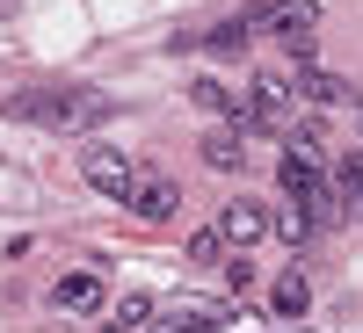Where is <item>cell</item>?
<instances>
[{
    "instance_id": "cell-1",
    "label": "cell",
    "mask_w": 363,
    "mask_h": 333,
    "mask_svg": "<svg viewBox=\"0 0 363 333\" xmlns=\"http://www.w3.org/2000/svg\"><path fill=\"white\" fill-rule=\"evenodd\" d=\"M8 116L15 124H44V131H87V124L109 116V102L95 87H73V80H37V87L8 95Z\"/></svg>"
},
{
    "instance_id": "cell-2",
    "label": "cell",
    "mask_w": 363,
    "mask_h": 333,
    "mask_svg": "<svg viewBox=\"0 0 363 333\" xmlns=\"http://www.w3.org/2000/svg\"><path fill=\"white\" fill-rule=\"evenodd\" d=\"M313 22H320L313 0H255V8H247V29H255V37H284L298 51V66L313 58Z\"/></svg>"
},
{
    "instance_id": "cell-3",
    "label": "cell",
    "mask_w": 363,
    "mask_h": 333,
    "mask_svg": "<svg viewBox=\"0 0 363 333\" xmlns=\"http://www.w3.org/2000/svg\"><path fill=\"white\" fill-rule=\"evenodd\" d=\"M80 174H87V189H102V196H116V203L138 189V167L116 153V145H87V153H80Z\"/></svg>"
},
{
    "instance_id": "cell-4",
    "label": "cell",
    "mask_w": 363,
    "mask_h": 333,
    "mask_svg": "<svg viewBox=\"0 0 363 333\" xmlns=\"http://www.w3.org/2000/svg\"><path fill=\"white\" fill-rule=\"evenodd\" d=\"M174 203H182V189L167 174H138V189L124 196V210L131 218H145V225H160V218H174Z\"/></svg>"
},
{
    "instance_id": "cell-5",
    "label": "cell",
    "mask_w": 363,
    "mask_h": 333,
    "mask_svg": "<svg viewBox=\"0 0 363 333\" xmlns=\"http://www.w3.org/2000/svg\"><path fill=\"white\" fill-rule=\"evenodd\" d=\"M51 305H58V312H102V305H109V290H102L95 268H73V276H58V283H51Z\"/></svg>"
},
{
    "instance_id": "cell-6",
    "label": "cell",
    "mask_w": 363,
    "mask_h": 333,
    "mask_svg": "<svg viewBox=\"0 0 363 333\" xmlns=\"http://www.w3.org/2000/svg\"><path fill=\"white\" fill-rule=\"evenodd\" d=\"M262 232H269V218H262V203H247V196H233V203L218 210V239H225V247H262Z\"/></svg>"
},
{
    "instance_id": "cell-7",
    "label": "cell",
    "mask_w": 363,
    "mask_h": 333,
    "mask_svg": "<svg viewBox=\"0 0 363 333\" xmlns=\"http://www.w3.org/2000/svg\"><path fill=\"white\" fill-rule=\"evenodd\" d=\"M225 326V305H174V312H160L145 333H218Z\"/></svg>"
},
{
    "instance_id": "cell-8",
    "label": "cell",
    "mask_w": 363,
    "mask_h": 333,
    "mask_svg": "<svg viewBox=\"0 0 363 333\" xmlns=\"http://www.w3.org/2000/svg\"><path fill=\"white\" fill-rule=\"evenodd\" d=\"M306 305H313L306 276H298V268H284V276L269 283V319H306Z\"/></svg>"
},
{
    "instance_id": "cell-9",
    "label": "cell",
    "mask_w": 363,
    "mask_h": 333,
    "mask_svg": "<svg viewBox=\"0 0 363 333\" xmlns=\"http://www.w3.org/2000/svg\"><path fill=\"white\" fill-rule=\"evenodd\" d=\"M335 203H342L349 225H363V153H342V167H335Z\"/></svg>"
},
{
    "instance_id": "cell-10",
    "label": "cell",
    "mask_w": 363,
    "mask_h": 333,
    "mask_svg": "<svg viewBox=\"0 0 363 333\" xmlns=\"http://www.w3.org/2000/svg\"><path fill=\"white\" fill-rule=\"evenodd\" d=\"M291 87H298V95H306V102H320V109H335V102L349 95V87H342L335 73H320V66H313V58H306V66H298V73H291Z\"/></svg>"
},
{
    "instance_id": "cell-11",
    "label": "cell",
    "mask_w": 363,
    "mask_h": 333,
    "mask_svg": "<svg viewBox=\"0 0 363 333\" xmlns=\"http://www.w3.org/2000/svg\"><path fill=\"white\" fill-rule=\"evenodd\" d=\"M203 160L218 167V174H240V160H247V138H240L233 124H225V131H203Z\"/></svg>"
},
{
    "instance_id": "cell-12",
    "label": "cell",
    "mask_w": 363,
    "mask_h": 333,
    "mask_svg": "<svg viewBox=\"0 0 363 333\" xmlns=\"http://www.w3.org/2000/svg\"><path fill=\"white\" fill-rule=\"evenodd\" d=\"M189 102H196V109H211V116H225V124L240 116V102H233V87H225V80H211V73H203V80H189Z\"/></svg>"
},
{
    "instance_id": "cell-13",
    "label": "cell",
    "mask_w": 363,
    "mask_h": 333,
    "mask_svg": "<svg viewBox=\"0 0 363 333\" xmlns=\"http://www.w3.org/2000/svg\"><path fill=\"white\" fill-rule=\"evenodd\" d=\"M153 319H160V305H153V297H116L109 333H131V326H153Z\"/></svg>"
},
{
    "instance_id": "cell-14",
    "label": "cell",
    "mask_w": 363,
    "mask_h": 333,
    "mask_svg": "<svg viewBox=\"0 0 363 333\" xmlns=\"http://www.w3.org/2000/svg\"><path fill=\"white\" fill-rule=\"evenodd\" d=\"M189 261H196V268H225V261H233V254H225V239H218V225L189 239Z\"/></svg>"
},
{
    "instance_id": "cell-15",
    "label": "cell",
    "mask_w": 363,
    "mask_h": 333,
    "mask_svg": "<svg viewBox=\"0 0 363 333\" xmlns=\"http://www.w3.org/2000/svg\"><path fill=\"white\" fill-rule=\"evenodd\" d=\"M247 37H255L247 22H225V29H211L203 44H211V51H225V58H240V51H247Z\"/></svg>"
},
{
    "instance_id": "cell-16",
    "label": "cell",
    "mask_w": 363,
    "mask_h": 333,
    "mask_svg": "<svg viewBox=\"0 0 363 333\" xmlns=\"http://www.w3.org/2000/svg\"><path fill=\"white\" fill-rule=\"evenodd\" d=\"M277 232H284V247H306V239H313L320 225L306 218V210H291V203H284V218H277Z\"/></svg>"
},
{
    "instance_id": "cell-17",
    "label": "cell",
    "mask_w": 363,
    "mask_h": 333,
    "mask_svg": "<svg viewBox=\"0 0 363 333\" xmlns=\"http://www.w3.org/2000/svg\"><path fill=\"white\" fill-rule=\"evenodd\" d=\"M247 283H255V268H247V254H233V261H225V290H247Z\"/></svg>"
},
{
    "instance_id": "cell-18",
    "label": "cell",
    "mask_w": 363,
    "mask_h": 333,
    "mask_svg": "<svg viewBox=\"0 0 363 333\" xmlns=\"http://www.w3.org/2000/svg\"><path fill=\"white\" fill-rule=\"evenodd\" d=\"M356 116H363V95H356Z\"/></svg>"
},
{
    "instance_id": "cell-19",
    "label": "cell",
    "mask_w": 363,
    "mask_h": 333,
    "mask_svg": "<svg viewBox=\"0 0 363 333\" xmlns=\"http://www.w3.org/2000/svg\"><path fill=\"white\" fill-rule=\"evenodd\" d=\"M298 333H306V326H298Z\"/></svg>"
}]
</instances>
